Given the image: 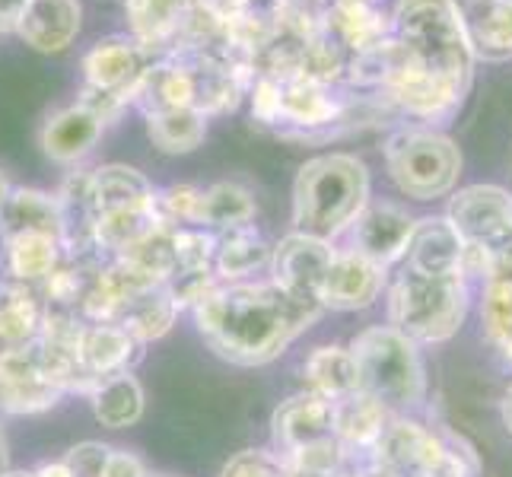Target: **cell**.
I'll return each mask as SVG.
<instances>
[{"label":"cell","mask_w":512,"mask_h":477,"mask_svg":"<svg viewBox=\"0 0 512 477\" xmlns=\"http://www.w3.org/2000/svg\"><path fill=\"white\" fill-rule=\"evenodd\" d=\"M80 0H29L16 35L42 55H58L80 32Z\"/></svg>","instance_id":"d6986e66"},{"label":"cell","mask_w":512,"mask_h":477,"mask_svg":"<svg viewBox=\"0 0 512 477\" xmlns=\"http://www.w3.org/2000/svg\"><path fill=\"white\" fill-rule=\"evenodd\" d=\"M175 315H179V306L172 303L169 290L160 284V287L140 290L131 299H125L121 309L115 312L112 325H121L134 341L147 344V341L163 338V334L172 328Z\"/></svg>","instance_id":"f546056e"},{"label":"cell","mask_w":512,"mask_h":477,"mask_svg":"<svg viewBox=\"0 0 512 477\" xmlns=\"http://www.w3.org/2000/svg\"><path fill=\"white\" fill-rule=\"evenodd\" d=\"M10 471V455H7V439H4V430H0V477Z\"/></svg>","instance_id":"7bdbcfd3"},{"label":"cell","mask_w":512,"mask_h":477,"mask_svg":"<svg viewBox=\"0 0 512 477\" xmlns=\"http://www.w3.org/2000/svg\"><path fill=\"white\" fill-rule=\"evenodd\" d=\"M360 392L376 398L388 414H417L430 395L427 363L414 341L392 325L363 328L350 341Z\"/></svg>","instance_id":"277c9868"},{"label":"cell","mask_w":512,"mask_h":477,"mask_svg":"<svg viewBox=\"0 0 512 477\" xmlns=\"http://www.w3.org/2000/svg\"><path fill=\"white\" fill-rule=\"evenodd\" d=\"M61 261L64 249L55 236H10L4 239V255H0L7 280L29 287H39L42 280H48Z\"/></svg>","instance_id":"f1b7e54d"},{"label":"cell","mask_w":512,"mask_h":477,"mask_svg":"<svg viewBox=\"0 0 512 477\" xmlns=\"http://www.w3.org/2000/svg\"><path fill=\"white\" fill-rule=\"evenodd\" d=\"M147 137L153 140V147L169 156L191 153L204 144L207 137V118L185 105V109H166L147 115Z\"/></svg>","instance_id":"d6a6232c"},{"label":"cell","mask_w":512,"mask_h":477,"mask_svg":"<svg viewBox=\"0 0 512 477\" xmlns=\"http://www.w3.org/2000/svg\"><path fill=\"white\" fill-rule=\"evenodd\" d=\"M191 312L201 338L217 357L236 366H264L319 322L325 306L287 293L274 280H239L210 290Z\"/></svg>","instance_id":"6da1fadb"},{"label":"cell","mask_w":512,"mask_h":477,"mask_svg":"<svg viewBox=\"0 0 512 477\" xmlns=\"http://www.w3.org/2000/svg\"><path fill=\"white\" fill-rule=\"evenodd\" d=\"M385 169L401 194L414 201H436L455 191L462 175V150L439 131L401 128L385 144Z\"/></svg>","instance_id":"8992f818"},{"label":"cell","mask_w":512,"mask_h":477,"mask_svg":"<svg viewBox=\"0 0 512 477\" xmlns=\"http://www.w3.org/2000/svg\"><path fill=\"white\" fill-rule=\"evenodd\" d=\"M481 328L490 347L512 363V280L481 284Z\"/></svg>","instance_id":"836d02e7"},{"label":"cell","mask_w":512,"mask_h":477,"mask_svg":"<svg viewBox=\"0 0 512 477\" xmlns=\"http://www.w3.org/2000/svg\"><path fill=\"white\" fill-rule=\"evenodd\" d=\"M455 7L474 58H512V0H455Z\"/></svg>","instance_id":"ac0fdd59"},{"label":"cell","mask_w":512,"mask_h":477,"mask_svg":"<svg viewBox=\"0 0 512 477\" xmlns=\"http://www.w3.org/2000/svg\"><path fill=\"white\" fill-rule=\"evenodd\" d=\"M465 245L446 217H423L414 223V233L404 252V268L430 277H462Z\"/></svg>","instance_id":"e0dca14e"},{"label":"cell","mask_w":512,"mask_h":477,"mask_svg":"<svg viewBox=\"0 0 512 477\" xmlns=\"http://www.w3.org/2000/svg\"><path fill=\"white\" fill-rule=\"evenodd\" d=\"M414 223H417V217H411L401 204L369 201L360 214L353 217V223L344 229L347 252H357L366 261L379 264L382 271H388L392 264L404 261Z\"/></svg>","instance_id":"30bf717a"},{"label":"cell","mask_w":512,"mask_h":477,"mask_svg":"<svg viewBox=\"0 0 512 477\" xmlns=\"http://www.w3.org/2000/svg\"><path fill=\"white\" fill-rule=\"evenodd\" d=\"M140 341L131 334L112 325V322H83L80 341H77V360L80 373L86 382V398L93 395V388L118 373H131V366L140 360Z\"/></svg>","instance_id":"5bb4252c"},{"label":"cell","mask_w":512,"mask_h":477,"mask_svg":"<svg viewBox=\"0 0 512 477\" xmlns=\"http://www.w3.org/2000/svg\"><path fill=\"white\" fill-rule=\"evenodd\" d=\"M188 4L191 0H128L131 35L140 45H147L153 61L172 51Z\"/></svg>","instance_id":"83f0119b"},{"label":"cell","mask_w":512,"mask_h":477,"mask_svg":"<svg viewBox=\"0 0 512 477\" xmlns=\"http://www.w3.org/2000/svg\"><path fill=\"white\" fill-rule=\"evenodd\" d=\"M471 309L465 277H430L404 268L388 287V325L417 347H436L462 331Z\"/></svg>","instance_id":"5b68a950"},{"label":"cell","mask_w":512,"mask_h":477,"mask_svg":"<svg viewBox=\"0 0 512 477\" xmlns=\"http://www.w3.org/2000/svg\"><path fill=\"white\" fill-rule=\"evenodd\" d=\"M220 477H290V471L271 449H245L229 458Z\"/></svg>","instance_id":"8d00e7d4"},{"label":"cell","mask_w":512,"mask_h":477,"mask_svg":"<svg viewBox=\"0 0 512 477\" xmlns=\"http://www.w3.org/2000/svg\"><path fill=\"white\" fill-rule=\"evenodd\" d=\"M10 191H13V185L7 182V175L0 172V210H4V204H7V198H10Z\"/></svg>","instance_id":"ee69618b"},{"label":"cell","mask_w":512,"mask_h":477,"mask_svg":"<svg viewBox=\"0 0 512 477\" xmlns=\"http://www.w3.org/2000/svg\"><path fill=\"white\" fill-rule=\"evenodd\" d=\"M388 420H392V414L376 398H369L363 392H353L341 401H334V439L347 452V462L376 452Z\"/></svg>","instance_id":"44dd1931"},{"label":"cell","mask_w":512,"mask_h":477,"mask_svg":"<svg viewBox=\"0 0 512 477\" xmlns=\"http://www.w3.org/2000/svg\"><path fill=\"white\" fill-rule=\"evenodd\" d=\"M331 258H334L331 242L303 236V233H290L274 245L268 271L274 284L284 287L287 293L322 303V284L331 268Z\"/></svg>","instance_id":"7c38bea8"},{"label":"cell","mask_w":512,"mask_h":477,"mask_svg":"<svg viewBox=\"0 0 512 477\" xmlns=\"http://www.w3.org/2000/svg\"><path fill=\"white\" fill-rule=\"evenodd\" d=\"M147 477H153V474H147Z\"/></svg>","instance_id":"7dc6e473"},{"label":"cell","mask_w":512,"mask_h":477,"mask_svg":"<svg viewBox=\"0 0 512 477\" xmlns=\"http://www.w3.org/2000/svg\"><path fill=\"white\" fill-rule=\"evenodd\" d=\"M226 13H242V10H258V7H280V0H220Z\"/></svg>","instance_id":"60d3db41"},{"label":"cell","mask_w":512,"mask_h":477,"mask_svg":"<svg viewBox=\"0 0 512 477\" xmlns=\"http://www.w3.org/2000/svg\"><path fill=\"white\" fill-rule=\"evenodd\" d=\"M373 455L398 477H433L446 455V427L414 414H392Z\"/></svg>","instance_id":"9c48e42d"},{"label":"cell","mask_w":512,"mask_h":477,"mask_svg":"<svg viewBox=\"0 0 512 477\" xmlns=\"http://www.w3.org/2000/svg\"><path fill=\"white\" fill-rule=\"evenodd\" d=\"M388 271L366 261L357 252L334 249L331 268L322 284V306L334 312H360L369 309L385 290Z\"/></svg>","instance_id":"9a60e30c"},{"label":"cell","mask_w":512,"mask_h":477,"mask_svg":"<svg viewBox=\"0 0 512 477\" xmlns=\"http://www.w3.org/2000/svg\"><path fill=\"white\" fill-rule=\"evenodd\" d=\"M433 477H484L478 449H474L462 433H455L446 427V455Z\"/></svg>","instance_id":"d590c367"},{"label":"cell","mask_w":512,"mask_h":477,"mask_svg":"<svg viewBox=\"0 0 512 477\" xmlns=\"http://www.w3.org/2000/svg\"><path fill=\"white\" fill-rule=\"evenodd\" d=\"M255 220V198L249 188L236 182H217L210 188H201L198 220L194 226L207 229V233H226Z\"/></svg>","instance_id":"1f68e13d"},{"label":"cell","mask_w":512,"mask_h":477,"mask_svg":"<svg viewBox=\"0 0 512 477\" xmlns=\"http://www.w3.org/2000/svg\"><path fill=\"white\" fill-rule=\"evenodd\" d=\"M303 382H306V392L319 395L331 404L360 392L357 363H353L350 347H341V344L315 347L303 363Z\"/></svg>","instance_id":"4316f807"},{"label":"cell","mask_w":512,"mask_h":477,"mask_svg":"<svg viewBox=\"0 0 512 477\" xmlns=\"http://www.w3.org/2000/svg\"><path fill=\"white\" fill-rule=\"evenodd\" d=\"M0 255H4V229H0Z\"/></svg>","instance_id":"bcb514c9"},{"label":"cell","mask_w":512,"mask_h":477,"mask_svg":"<svg viewBox=\"0 0 512 477\" xmlns=\"http://www.w3.org/2000/svg\"><path fill=\"white\" fill-rule=\"evenodd\" d=\"M446 220L465 249L487 258V271L493 258L512 249V194L500 185H468L455 191Z\"/></svg>","instance_id":"ba28073f"},{"label":"cell","mask_w":512,"mask_h":477,"mask_svg":"<svg viewBox=\"0 0 512 477\" xmlns=\"http://www.w3.org/2000/svg\"><path fill=\"white\" fill-rule=\"evenodd\" d=\"M4 477H35V471H7Z\"/></svg>","instance_id":"f6af8a7d"},{"label":"cell","mask_w":512,"mask_h":477,"mask_svg":"<svg viewBox=\"0 0 512 477\" xmlns=\"http://www.w3.org/2000/svg\"><path fill=\"white\" fill-rule=\"evenodd\" d=\"M395 64L468 93L474 55L455 0H398L392 13Z\"/></svg>","instance_id":"7a4b0ae2"},{"label":"cell","mask_w":512,"mask_h":477,"mask_svg":"<svg viewBox=\"0 0 512 477\" xmlns=\"http://www.w3.org/2000/svg\"><path fill=\"white\" fill-rule=\"evenodd\" d=\"M325 29L341 45L347 61L392 42V16L379 4H363V0H331L325 10Z\"/></svg>","instance_id":"2e32d148"},{"label":"cell","mask_w":512,"mask_h":477,"mask_svg":"<svg viewBox=\"0 0 512 477\" xmlns=\"http://www.w3.org/2000/svg\"><path fill=\"white\" fill-rule=\"evenodd\" d=\"M131 102L144 112V118L166 112V109H185V105H191V80L182 61L172 55L156 58L144 70V77H140Z\"/></svg>","instance_id":"484cf974"},{"label":"cell","mask_w":512,"mask_h":477,"mask_svg":"<svg viewBox=\"0 0 512 477\" xmlns=\"http://www.w3.org/2000/svg\"><path fill=\"white\" fill-rule=\"evenodd\" d=\"M29 0H0V32H16Z\"/></svg>","instance_id":"ab89813d"},{"label":"cell","mask_w":512,"mask_h":477,"mask_svg":"<svg viewBox=\"0 0 512 477\" xmlns=\"http://www.w3.org/2000/svg\"><path fill=\"white\" fill-rule=\"evenodd\" d=\"M0 229L10 236H55L61 242V210L55 194L35 188H13L0 210Z\"/></svg>","instance_id":"d4e9b609"},{"label":"cell","mask_w":512,"mask_h":477,"mask_svg":"<svg viewBox=\"0 0 512 477\" xmlns=\"http://www.w3.org/2000/svg\"><path fill=\"white\" fill-rule=\"evenodd\" d=\"M105 131V121L93 115L86 105H67V109L55 112L42 128V150L51 163L74 166L83 156H90L99 137Z\"/></svg>","instance_id":"ffe728a7"},{"label":"cell","mask_w":512,"mask_h":477,"mask_svg":"<svg viewBox=\"0 0 512 477\" xmlns=\"http://www.w3.org/2000/svg\"><path fill=\"white\" fill-rule=\"evenodd\" d=\"M64 395L67 392L42 360L39 338L0 360V411L4 414H42L55 408Z\"/></svg>","instance_id":"8fae6325"},{"label":"cell","mask_w":512,"mask_h":477,"mask_svg":"<svg viewBox=\"0 0 512 477\" xmlns=\"http://www.w3.org/2000/svg\"><path fill=\"white\" fill-rule=\"evenodd\" d=\"M214 236H217L214 274L220 284H239V280L252 277L255 271L271 268L274 245L261 236V229L255 223L226 229V233H214Z\"/></svg>","instance_id":"603a6c76"},{"label":"cell","mask_w":512,"mask_h":477,"mask_svg":"<svg viewBox=\"0 0 512 477\" xmlns=\"http://www.w3.org/2000/svg\"><path fill=\"white\" fill-rule=\"evenodd\" d=\"M271 436L274 452L280 458L328 443V439H334V404L312 392L287 398L271 417Z\"/></svg>","instance_id":"4fadbf2b"},{"label":"cell","mask_w":512,"mask_h":477,"mask_svg":"<svg viewBox=\"0 0 512 477\" xmlns=\"http://www.w3.org/2000/svg\"><path fill=\"white\" fill-rule=\"evenodd\" d=\"M105 477H147V468L134 452L112 449L109 452V465H105Z\"/></svg>","instance_id":"f35d334b"},{"label":"cell","mask_w":512,"mask_h":477,"mask_svg":"<svg viewBox=\"0 0 512 477\" xmlns=\"http://www.w3.org/2000/svg\"><path fill=\"white\" fill-rule=\"evenodd\" d=\"M198 204H201V188H194V185H169L163 191H156V198H153L156 220L169 229L194 226V220H198Z\"/></svg>","instance_id":"e575fe53"},{"label":"cell","mask_w":512,"mask_h":477,"mask_svg":"<svg viewBox=\"0 0 512 477\" xmlns=\"http://www.w3.org/2000/svg\"><path fill=\"white\" fill-rule=\"evenodd\" d=\"M45 303L39 287L4 280L0 284V360L23 350L42 334Z\"/></svg>","instance_id":"7402d4cb"},{"label":"cell","mask_w":512,"mask_h":477,"mask_svg":"<svg viewBox=\"0 0 512 477\" xmlns=\"http://www.w3.org/2000/svg\"><path fill=\"white\" fill-rule=\"evenodd\" d=\"M369 204V169L353 153H325L293 182V233L334 242Z\"/></svg>","instance_id":"3957f363"},{"label":"cell","mask_w":512,"mask_h":477,"mask_svg":"<svg viewBox=\"0 0 512 477\" xmlns=\"http://www.w3.org/2000/svg\"><path fill=\"white\" fill-rule=\"evenodd\" d=\"M112 446L102 443H80L64 455V468L70 477H105V465H109Z\"/></svg>","instance_id":"74e56055"},{"label":"cell","mask_w":512,"mask_h":477,"mask_svg":"<svg viewBox=\"0 0 512 477\" xmlns=\"http://www.w3.org/2000/svg\"><path fill=\"white\" fill-rule=\"evenodd\" d=\"M90 198L96 217L115 214V210H131V207H147L156 198V188L147 182L144 172L134 166L109 163L90 172Z\"/></svg>","instance_id":"cb8c5ba5"},{"label":"cell","mask_w":512,"mask_h":477,"mask_svg":"<svg viewBox=\"0 0 512 477\" xmlns=\"http://www.w3.org/2000/svg\"><path fill=\"white\" fill-rule=\"evenodd\" d=\"M500 417H503V427L509 430V436H512V382H509V388L503 392V401H500Z\"/></svg>","instance_id":"b9f144b4"},{"label":"cell","mask_w":512,"mask_h":477,"mask_svg":"<svg viewBox=\"0 0 512 477\" xmlns=\"http://www.w3.org/2000/svg\"><path fill=\"white\" fill-rule=\"evenodd\" d=\"M153 64L147 45L134 35H109L99 39L83 58V90L80 105L99 115L105 125L121 115V109L134 99V90L144 70Z\"/></svg>","instance_id":"52a82bcc"},{"label":"cell","mask_w":512,"mask_h":477,"mask_svg":"<svg viewBox=\"0 0 512 477\" xmlns=\"http://www.w3.org/2000/svg\"><path fill=\"white\" fill-rule=\"evenodd\" d=\"M93 414L102 427L109 430H125L144 417V385L137 382L134 373H118L102 379L93 388Z\"/></svg>","instance_id":"4dcf8cb0"}]
</instances>
